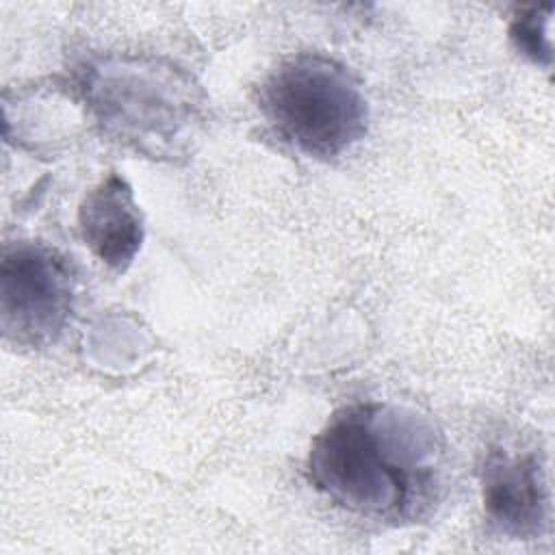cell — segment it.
<instances>
[{
	"label": "cell",
	"mask_w": 555,
	"mask_h": 555,
	"mask_svg": "<svg viewBox=\"0 0 555 555\" xmlns=\"http://www.w3.org/2000/svg\"><path fill=\"white\" fill-rule=\"evenodd\" d=\"M80 87L98 124L141 152L167 150L195 111L189 76L156 61L104 59L82 72Z\"/></svg>",
	"instance_id": "3957f363"
},
{
	"label": "cell",
	"mask_w": 555,
	"mask_h": 555,
	"mask_svg": "<svg viewBox=\"0 0 555 555\" xmlns=\"http://www.w3.org/2000/svg\"><path fill=\"white\" fill-rule=\"evenodd\" d=\"M85 245L111 269L124 271L143 245V217L130 184L111 173L93 186L78 208Z\"/></svg>",
	"instance_id": "8992f818"
},
{
	"label": "cell",
	"mask_w": 555,
	"mask_h": 555,
	"mask_svg": "<svg viewBox=\"0 0 555 555\" xmlns=\"http://www.w3.org/2000/svg\"><path fill=\"white\" fill-rule=\"evenodd\" d=\"M258 106L278 137L317 160L345 154L369 126L360 82L338 61L312 52L271 69L260 85Z\"/></svg>",
	"instance_id": "7a4b0ae2"
},
{
	"label": "cell",
	"mask_w": 555,
	"mask_h": 555,
	"mask_svg": "<svg viewBox=\"0 0 555 555\" xmlns=\"http://www.w3.org/2000/svg\"><path fill=\"white\" fill-rule=\"evenodd\" d=\"M444 438L395 403H351L330 416L308 453L312 486L343 509L388 522L421 518L438 499Z\"/></svg>",
	"instance_id": "6da1fadb"
},
{
	"label": "cell",
	"mask_w": 555,
	"mask_h": 555,
	"mask_svg": "<svg viewBox=\"0 0 555 555\" xmlns=\"http://www.w3.org/2000/svg\"><path fill=\"white\" fill-rule=\"evenodd\" d=\"M481 501L499 533L514 540L538 538L548 525L551 507L540 453L490 449L481 464Z\"/></svg>",
	"instance_id": "5b68a950"
},
{
	"label": "cell",
	"mask_w": 555,
	"mask_h": 555,
	"mask_svg": "<svg viewBox=\"0 0 555 555\" xmlns=\"http://www.w3.org/2000/svg\"><path fill=\"white\" fill-rule=\"evenodd\" d=\"M551 11H553V4L527 7L514 17L509 26V37L516 50L529 56L533 63H542V65L551 63V43H548Z\"/></svg>",
	"instance_id": "52a82bcc"
},
{
	"label": "cell",
	"mask_w": 555,
	"mask_h": 555,
	"mask_svg": "<svg viewBox=\"0 0 555 555\" xmlns=\"http://www.w3.org/2000/svg\"><path fill=\"white\" fill-rule=\"evenodd\" d=\"M74 306V273L46 243L7 247L0 264V319L4 338L20 347H46L65 330Z\"/></svg>",
	"instance_id": "277c9868"
}]
</instances>
